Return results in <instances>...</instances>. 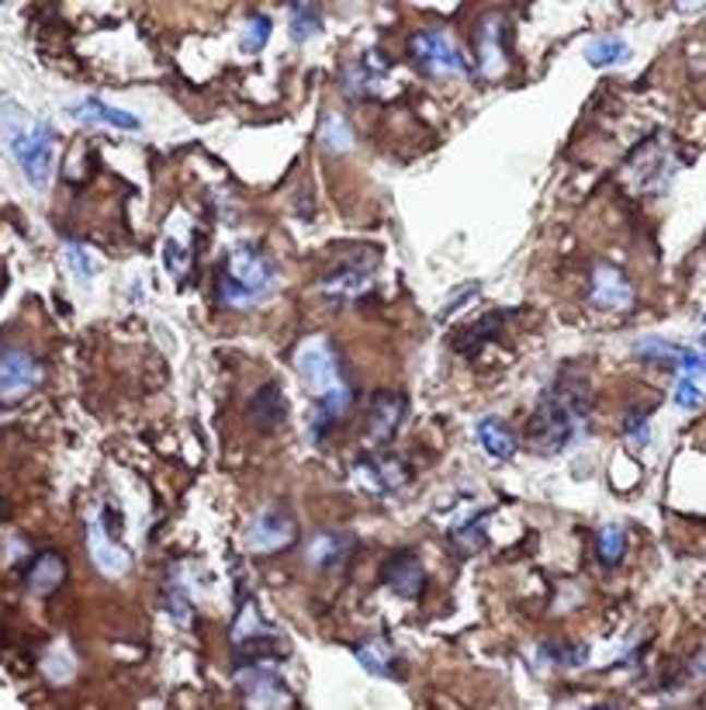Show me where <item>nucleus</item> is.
<instances>
[{"instance_id":"obj_1","label":"nucleus","mask_w":706,"mask_h":710,"mask_svg":"<svg viewBox=\"0 0 706 710\" xmlns=\"http://www.w3.org/2000/svg\"><path fill=\"white\" fill-rule=\"evenodd\" d=\"M589 410H593V395L585 378L575 371H561V378L540 395L530 416L527 440L534 443V451L537 454L569 451L589 430Z\"/></svg>"},{"instance_id":"obj_2","label":"nucleus","mask_w":706,"mask_h":710,"mask_svg":"<svg viewBox=\"0 0 706 710\" xmlns=\"http://www.w3.org/2000/svg\"><path fill=\"white\" fill-rule=\"evenodd\" d=\"M295 371L298 378L309 384V392L315 399L312 410V437L322 440L333 426L339 423V416L350 410L354 389L347 375H343V364L336 347L326 336H312L295 351Z\"/></svg>"},{"instance_id":"obj_3","label":"nucleus","mask_w":706,"mask_h":710,"mask_svg":"<svg viewBox=\"0 0 706 710\" xmlns=\"http://www.w3.org/2000/svg\"><path fill=\"white\" fill-rule=\"evenodd\" d=\"M277 288V268L274 260L250 247V242H239L229 253L226 274L218 281V301L229 309H253L256 301H264Z\"/></svg>"},{"instance_id":"obj_4","label":"nucleus","mask_w":706,"mask_h":710,"mask_svg":"<svg viewBox=\"0 0 706 710\" xmlns=\"http://www.w3.org/2000/svg\"><path fill=\"white\" fill-rule=\"evenodd\" d=\"M8 142L14 159L22 164V174L28 177V185L46 191L56 159V132L49 121H28L22 118V111H14V121L8 126Z\"/></svg>"},{"instance_id":"obj_5","label":"nucleus","mask_w":706,"mask_h":710,"mask_svg":"<svg viewBox=\"0 0 706 710\" xmlns=\"http://www.w3.org/2000/svg\"><path fill=\"white\" fill-rule=\"evenodd\" d=\"M672 177H675V156H672L669 139H665V135L648 139L627 159V180H631V188L641 191V194L665 191Z\"/></svg>"},{"instance_id":"obj_6","label":"nucleus","mask_w":706,"mask_h":710,"mask_svg":"<svg viewBox=\"0 0 706 710\" xmlns=\"http://www.w3.org/2000/svg\"><path fill=\"white\" fill-rule=\"evenodd\" d=\"M236 683L250 710H285L291 703V689L280 679L274 662H250L236 668Z\"/></svg>"},{"instance_id":"obj_7","label":"nucleus","mask_w":706,"mask_h":710,"mask_svg":"<svg viewBox=\"0 0 706 710\" xmlns=\"http://www.w3.org/2000/svg\"><path fill=\"white\" fill-rule=\"evenodd\" d=\"M409 52L419 67H427L436 76H451V73H464L468 70V59L464 52L451 43L447 35L436 28H422L409 38Z\"/></svg>"},{"instance_id":"obj_8","label":"nucleus","mask_w":706,"mask_h":710,"mask_svg":"<svg viewBox=\"0 0 706 710\" xmlns=\"http://www.w3.org/2000/svg\"><path fill=\"white\" fill-rule=\"evenodd\" d=\"M406 413H409V399L402 392H385L378 395L374 405L368 410V426H364V440L368 448H388L395 440V434L402 430V423H406Z\"/></svg>"},{"instance_id":"obj_9","label":"nucleus","mask_w":706,"mask_h":710,"mask_svg":"<svg viewBox=\"0 0 706 710\" xmlns=\"http://www.w3.org/2000/svg\"><path fill=\"white\" fill-rule=\"evenodd\" d=\"M371 284H374V263H339V268L326 271L319 281V292L326 295L330 301H336V306H347V301H357V298H364L371 292Z\"/></svg>"},{"instance_id":"obj_10","label":"nucleus","mask_w":706,"mask_h":710,"mask_svg":"<svg viewBox=\"0 0 706 710\" xmlns=\"http://www.w3.org/2000/svg\"><path fill=\"white\" fill-rule=\"evenodd\" d=\"M354 478L364 485L371 496H385V493H398L402 485L409 482V464L398 461L392 454H371V458H360L354 464Z\"/></svg>"},{"instance_id":"obj_11","label":"nucleus","mask_w":706,"mask_h":710,"mask_svg":"<svg viewBox=\"0 0 706 710\" xmlns=\"http://www.w3.org/2000/svg\"><path fill=\"white\" fill-rule=\"evenodd\" d=\"M38 378H43V368L38 360L22 351V347H11V351H0V402H14L28 395Z\"/></svg>"},{"instance_id":"obj_12","label":"nucleus","mask_w":706,"mask_h":710,"mask_svg":"<svg viewBox=\"0 0 706 710\" xmlns=\"http://www.w3.org/2000/svg\"><path fill=\"white\" fill-rule=\"evenodd\" d=\"M388 70H392V59L385 52L357 56L347 67V73H343V91H347L350 97H378L381 84L388 80Z\"/></svg>"},{"instance_id":"obj_13","label":"nucleus","mask_w":706,"mask_h":710,"mask_svg":"<svg viewBox=\"0 0 706 710\" xmlns=\"http://www.w3.org/2000/svg\"><path fill=\"white\" fill-rule=\"evenodd\" d=\"M381 579L392 593H398L402 600H416L422 593V585H427V572H422V565L412 552H398L385 561L381 568Z\"/></svg>"},{"instance_id":"obj_14","label":"nucleus","mask_w":706,"mask_h":710,"mask_svg":"<svg viewBox=\"0 0 706 710\" xmlns=\"http://www.w3.org/2000/svg\"><path fill=\"white\" fill-rule=\"evenodd\" d=\"M295 541V520L288 517V510H280V506H271L256 517L253 531H250V544L256 552H280V547H288Z\"/></svg>"},{"instance_id":"obj_15","label":"nucleus","mask_w":706,"mask_h":710,"mask_svg":"<svg viewBox=\"0 0 706 710\" xmlns=\"http://www.w3.org/2000/svg\"><path fill=\"white\" fill-rule=\"evenodd\" d=\"M247 413L260 434L280 430V426H285V416H288V399H285V392H280V384H264V389L250 399Z\"/></svg>"},{"instance_id":"obj_16","label":"nucleus","mask_w":706,"mask_h":710,"mask_svg":"<svg viewBox=\"0 0 706 710\" xmlns=\"http://www.w3.org/2000/svg\"><path fill=\"white\" fill-rule=\"evenodd\" d=\"M589 301H593L596 309H623V306H631V301H634V288H631V281L623 277L620 271L596 268Z\"/></svg>"},{"instance_id":"obj_17","label":"nucleus","mask_w":706,"mask_h":710,"mask_svg":"<svg viewBox=\"0 0 706 710\" xmlns=\"http://www.w3.org/2000/svg\"><path fill=\"white\" fill-rule=\"evenodd\" d=\"M87 541H91V555H94V565L100 568L105 576H122L129 568V555L125 547H118L111 541V531H105L97 520H91L87 526Z\"/></svg>"},{"instance_id":"obj_18","label":"nucleus","mask_w":706,"mask_h":710,"mask_svg":"<svg viewBox=\"0 0 706 710\" xmlns=\"http://www.w3.org/2000/svg\"><path fill=\"white\" fill-rule=\"evenodd\" d=\"M70 115L80 118V121H100V126H115V129H125V132L143 129V121H139L132 111L115 108V105H108V100H100V97H84L80 105L70 108Z\"/></svg>"},{"instance_id":"obj_19","label":"nucleus","mask_w":706,"mask_h":710,"mask_svg":"<svg viewBox=\"0 0 706 710\" xmlns=\"http://www.w3.org/2000/svg\"><path fill=\"white\" fill-rule=\"evenodd\" d=\"M478 63L486 76H499L506 70V43H502V22L489 17L478 32Z\"/></svg>"},{"instance_id":"obj_20","label":"nucleus","mask_w":706,"mask_h":710,"mask_svg":"<svg viewBox=\"0 0 706 710\" xmlns=\"http://www.w3.org/2000/svg\"><path fill=\"white\" fill-rule=\"evenodd\" d=\"M478 443H481V451L495 461H506L516 454V434L510 430V423L499 416H486L478 423Z\"/></svg>"},{"instance_id":"obj_21","label":"nucleus","mask_w":706,"mask_h":710,"mask_svg":"<svg viewBox=\"0 0 706 710\" xmlns=\"http://www.w3.org/2000/svg\"><path fill=\"white\" fill-rule=\"evenodd\" d=\"M63 579H67L63 558L52 555V552H46V555H38V558L32 561L28 576H25V585H28L35 596H49V593L59 590V585H63Z\"/></svg>"},{"instance_id":"obj_22","label":"nucleus","mask_w":706,"mask_h":710,"mask_svg":"<svg viewBox=\"0 0 706 710\" xmlns=\"http://www.w3.org/2000/svg\"><path fill=\"white\" fill-rule=\"evenodd\" d=\"M585 59H589V67H596V70L623 67L631 59V46L617 35H599L585 46Z\"/></svg>"},{"instance_id":"obj_23","label":"nucleus","mask_w":706,"mask_h":710,"mask_svg":"<svg viewBox=\"0 0 706 710\" xmlns=\"http://www.w3.org/2000/svg\"><path fill=\"white\" fill-rule=\"evenodd\" d=\"M350 555V537L347 534H319L309 547V561L319 568H336Z\"/></svg>"},{"instance_id":"obj_24","label":"nucleus","mask_w":706,"mask_h":710,"mask_svg":"<svg viewBox=\"0 0 706 710\" xmlns=\"http://www.w3.org/2000/svg\"><path fill=\"white\" fill-rule=\"evenodd\" d=\"M682 354H685V347H675V343L661 340V336H648V340L634 343V357L648 360V364H672V368H679Z\"/></svg>"},{"instance_id":"obj_25","label":"nucleus","mask_w":706,"mask_h":710,"mask_svg":"<svg viewBox=\"0 0 706 710\" xmlns=\"http://www.w3.org/2000/svg\"><path fill=\"white\" fill-rule=\"evenodd\" d=\"M623 555H627V531H623V526H617V523L602 526V534H599V561L607 565V568H613V565L623 561Z\"/></svg>"},{"instance_id":"obj_26","label":"nucleus","mask_w":706,"mask_h":710,"mask_svg":"<svg viewBox=\"0 0 706 710\" xmlns=\"http://www.w3.org/2000/svg\"><path fill=\"white\" fill-rule=\"evenodd\" d=\"M354 655H357V662L368 668L371 676H381V679H395L398 673H395V659L385 652V648H378V644H357L354 648Z\"/></svg>"},{"instance_id":"obj_27","label":"nucleus","mask_w":706,"mask_h":710,"mask_svg":"<svg viewBox=\"0 0 706 710\" xmlns=\"http://www.w3.org/2000/svg\"><path fill=\"white\" fill-rule=\"evenodd\" d=\"M486 520H489V513H478L475 520L460 523L457 531L451 534L460 555H475V552H481V547H486V541H489V537H486V526H481Z\"/></svg>"},{"instance_id":"obj_28","label":"nucleus","mask_w":706,"mask_h":710,"mask_svg":"<svg viewBox=\"0 0 706 710\" xmlns=\"http://www.w3.org/2000/svg\"><path fill=\"white\" fill-rule=\"evenodd\" d=\"M322 28L319 8L312 4H291V38L295 43H309V38Z\"/></svg>"},{"instance_id":"obj_29","label":"nucleus","mask_w":706,"mask_h":710,"mask_svg":"<svg viewBox=\"0 0 706 710\" xmlns=\"http://www.w3.org/2000/svg\"><path fill=\"white\" fill-rule=\"evenodd\" d=\"M540 659H548L551 665H561V668H578L589 659V648L585 644H543Z\"/></svg>"},{"instance_id":"obj_30","label":"nucleus","mask_w":706,"mask_h":710,"mask_svg":"<svg viewBox=\"0 0 706 710\" xmlns=\"http://www.w3.org/2000/svg\"><path fill=\"white\" fill-rule=\"evenodd\" d=\"M271 17L267 14H250L247 17V28H243V52H260L271 43Z\"/></svg>"},{"instance_id":"obj_31","label":"nucleus","mask_w":706,"mask_h":710,"mask_svg":"<svg viewBox=\"0 0 706 710\" xmlns=\"http://www.w3.org/2000/svg\"><path fill=\"white\" fill-rule=\"evenodd\" d=\"M67 268L80 277V284H91L94 274H97V260L91 257L87 247H80V242H67Z\"/></svg>"},{"instance_id":"obj_32","label":"nucleus","mask_w":706,"mask_h":710,"mask_svg":"<svg viewBox=\"0 0 706 710\" xmlns=\"http://www.w3.org/2000/svg\"><path fill=\"white\" fill-rule=\"evenodd\" d=\"M322 142H326L330 150H350L354 146V129L347 126L343 118H330L326 129H322Z\"/></svg>"},{"instance_id":"obj_33","label":"nucleus","mask_w":706,"mask_h":710,"mask_svg":"<svg viewBox=\"0 0 706 710\" xmlns=\"http://www.w3.org/2000/svg\"><path fill=\"white\" fill-rule=\"evenodd\" d=\"M699 402H703V392L696 389V381L693 378H679V384H675V405H682V410H696Z\"/></svg>"},{"instance_id":"obj_34","label":"nucleus","mask_w":706,"mask_h":710,"mask_svg":"<svg viewBox=\"0 0 706 710\" xmlns=\"http://www.w3.org/2000/svg\"><path fill=\"white\" fill-rule=\"evenodd\" d=\"M623 430H627V437L637 443V448H644V443H648V437H651L648 434V416H644V413H631L627 423H623Z\"/></svg>"}]
</instances>
